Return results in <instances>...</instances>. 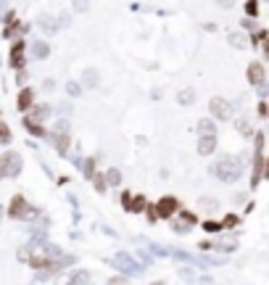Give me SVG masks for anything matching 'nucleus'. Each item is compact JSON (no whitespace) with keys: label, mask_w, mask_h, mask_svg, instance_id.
<instances>
[{"label":"nucleus","mask_w":269,"mask_h":285,"mask_svg":"<svg viewBox=\"0 0 269 285\" xmlns=\"http://www.w3.org/2000/svg\"><path fill=\"white\" fill-rule=\"evenodd\" d=\"M211 172L216 174V180H222V183H235V180H238L240 174H243V159L227 156V159L216 161Z\"/></svg>","instance_id":"f257e3e1"},{"label":"nucleus","mask_w":269,"mask_h":285,"mask_svg":"<svg viewBox=\"0 0 269 285\" xmlns=\"http://www.w3.org/2000/svg\"><path fill=\"white\" fill-rule=\"evenodd\" d=\"M19 172H21V156L14 151L3 153L0 156V177H16Z\"/></svg>","instance_id":"f03ea898"},{"label":"nucleus","mask_w":269,"mask_h":285,"mask_svg":"<svg viewBox=\"0 0 269 285\" xmlns=\"http://www.w3.org/2000/svg\"><path fill=\"white\" fill-rule=\"evenodd\" d=\"M108 262L114 264L119 272H124V275H140V272H143L140 264H137L132 256H127V254H116L114 259H108Z\"/></svg>","instance_id":"7ed1b4c3"},{"label":"nucleus","mask_w":269,"mask_h":285,"mask_svg":"<svg viewBox=\"0 0 269 285\" xmlns=\"http://www.w3.org/2000/svg\"><path fill=\"white\" fill-rule=\"evenodd\" d=\"M11 217L14 219H32V209H29V204L24 196H16L11 201Z\"/></svg>","instance_id":"20e7f679"},{"label":"nucleus","mask_w":269,"mask_h":285,"mask_svg":"<svg viewBox=\"0 0 269 285\" xmlns=\"http://www.w3.org/2000/svg\"><path fill=\"white\" fill-rule=\"evenodd\" d=\"M211 114L216 116V119L227 122L229 116H232V106H229L225 98H214V101H211Z\"/></svg>","instance_id":"39448f33"},{"label":"nucleus","mask_w":269,"mask_h":285,"mask_svg":"<svg viewBox=\"0 0 269 285\" xmlns=\"http://www.w3.org/2000/svg\"><path fill=\"white\" fill-rule=\"evenodd\" d=\"M174 209H177V198L166 196V198L159 201V206H156V214H159V217H172Z\"/></svg>","instance_id":"423d86ee"},{"label":"nucleus","mask_w":269,"mask_h":285,"mask_svg":"<svg viewBox=\"0 0 269 285\" xmlns=\"http://www.w3.org/2000/svg\"><path fill=\"white\" fill-rule=\"evenodd\" d=\"M214 148H216V138H214V135H201V142H198V153H201V156L214 153Z\"/></svg>","instance_id":"0eeeda50"},{"label":"nucleus","mask_w":269,"mask_h":285,"mask_svg":"<svg viewBox=\"0 0 269 285\" xmlns=\"http://www.w3.org/2000/svg\"><path fill=\"white\" fill-rule=\"evenodd\" d=\"M32 58H37V61H42V58H48V53H50V48H48V42H42V40H35L32 42Z\"/></svg>","instance_id":"6e6552de"},{"label":"nucleus","mask_w":269,"mask_h":285,"mask_svg":"<svg viewBox=\"0 0 269 285\" xmlns=\"http://www.w3.org/2000/svg\"><path fill=\"white\" fill-rule=\"evenodd\" d=\"M11 61H14L16 69H24V45L21 42L14 45V50H11Z\"/></svg>","instance_id":"1a4fd4ad"},{"label":"nucleus","mask_w":269,"mask_h":285,"mask_svg":"<svg viewBox=\"0 0 269 285\" xmlns=\"http://www.w3.org/2000/svg\"><path fill=\"white\" fill-rule=\"evenodd\" d=\"M248 80L256 82V85L264 82V69H261V63H251V66H248Z\"/></svg>","instance_id":"9d476101"},{"label":"nucleus","mask_w":269,"mask_h":285,"mask_svg":"<svg viewBox=\"0 0 269 285\" xmlns=\"http://www.w3.org/2000/svg\"><path fill=\"white\" fill-rule=\"evenodd\" d=\"M37 24H40V29H42V32H56L58 19H53V16H40V19H37Z\"/></svg>","instance_id":"9b49d317"},{"label":"nucleus","mask_w":269,"mask_h":285,"mask_svg":"<svg viewBox=\"0 0 269 285\" xmlns=\"http://www.w3.org/2000/svg\"><path fill=\"white\" fill-rule=\"evenodd\" d=\"M53 142H56L58 153H66V148H69V132H58Z\"/></svg>","instance_id":"f8f14e48"},{"label":"nucleus","mask_w":269,"mask_h":285,"mask_svg":"<svg viewBox=\"0 0 269 285\" xmlns=\"http://www.w3.org/2000/svg\"><path fill=\"white\" fill-rule=\"evenodd\" d=\"M198 132H201V135H214V132H216V129H214V122H211V119H201V122H198Z\"/></svg>","instance_id":"ddd939ff"},{"label":"nucleus","mask_w":269,"mask_h":285,"mask_svg":"<svg viewBox=\"0 0 269 285\" xmlns=\"http://www.w3.org/2000/svg\"><path fill=\"white\" fill-rule=\"evenodd\" d=\"M24 127H27L32 135H45L42 127H40V122H35V119H24Z\"/></svg>","instance_id":"4468645a"},{"label":"nucleus","mask_w":269,"mask_h":285,"mask_svg":"<svg viewBox=\"0 0 269 285\" xmlns=\"http://www.w3.org/2000/svg\"><path fill=\"white\" fill-rule=\"evenodd\" d=\"M87 277H90L87 272H74V275L69 277L71 283H66V285H84V283H87Z\"/></svg>","instance_id":"2eb2a0df"},{"label":"nucleus","mask_w":269,"mask_h":285,"mask_svg":"<svg viewBox=\"0 0 269 285\" xmlns=\"http://www.w3.org/2000/svg\"><path fill=\"white\" fill-rule=\"evenodd\" d=\"M29 103H32V90H24V93H21V98H19V106H21L24 111H27V108H29Z\"/></svg>","instance_id":"dca6fc26"},{"label":"nucleus","mask_w":269,"mask_h":285,"mask_svg":"<svg viewBox=\"0 0 269 285\" xmlns=\"http://www.w3.org/2000/svg\"><path fill=\"white\" fill-rule=\"evenodd\" d=\"M229 42H232L235 48H246V45H248V40L243 35H229Z\"/></svg>","instance_id":"f3484780"},{"label":"nucleus","mask_w":269,"mask_h":285,"mask_svg":"<svg viewBox=\"0 0 269 285\" xmlns=\"http://www.w3.org/2000/svg\"><path fill=\"white\" fill-rule=\"evenodd\" d=\"M238 129H240V135H246V138H251V135H253V129H251V124H248L246 119L238 122Z\"/></svg>","instance_id":"a211bd4d"},{"label":"nucleus","mask_w":269,"mask_h":285,"mask_svg":"<svg viewBox=\"0 0 269 285\" xmlns=\"http://www.w3.org/2000/svg\"><path fill=\"white\" fill-rule=\"evenodd\" d=\"M216 201L214 198H201V209H206V211H216Z\"/></svg>","instance_id":"6ab92c4d"},{"label":"nucleus","mask_w":269,"mask_h":285,"mask_svg":"<svg viewBox=\"0 0 269 285\" xmlns=\"http://www.w3.org/2000/svg\"><path fill=\"white\" fill-rule=\"evenodd\" d=\"M48 114H50V108L45 106V103H40V106H35V119H45Z\"/></svg>","instance_id":"aec40b11"},{"label":"nucleus","mask_w":269,"mask_h":285,"mask_svg":"<svg viewBox=\"0 0 269 285\" xmlns=\"http://www.w3.org/2000/svg\"><path fill=\"white\" fill-rule=\"evenodd\" d=\"M106 183H108V185H119V183H122V174L116 172V169H111L108 177H106Z\"/></svg>","instance_id":"412c9836"},{"label":"nucleus","mask_w":269,"mask_h":285,"mask_svg":"<svg viewBox=\"0 0 269 285\" xmlns=\"http://www.w3.org/2000/svg\"><path fill=\"white\" fill-rule=\"evenodd\" d=\"M193 101H195L193 90H182V93H180V103H193Z\"/></svg>","instance_id":"4be33fe9"},{"label":"nucleus","mask_w":269,"mask_h":285,"mask_svg":"<svg viewBox=\"0 0 269 285\" xmlns=\"http://www.w3.org/2000/svg\"><path fill=\"white\" fill-rule=\"evenodd\" d=\"M127 206H129V209H132V211H140L143 206H145V198H135L132 204H127Z\"/></svg>","instance_id":"5701e85b"},{"label":"nucleus","mask_w":269,"mask_h":285,"mask_svg":"<svg viewBox=\"0 0 269 285\" xmlns=\"http://www.w3.org/2000/svg\"><path fill=\"white\" fill-rule=\"evenodd\" d=\"M0 140H3V142H11V129L5 127V124H0Z\"/></svg>","instance_id":"b1692460"},{"label":"nucleus","mask_w":269,"mask_h":285,"mask_svg":"<svg viewBox=\"0 0 269 285\" xmlns=\"http://www.w3.org/2000/svg\"><path fill=\"white\" fill-rule=\"evenodd\" d=\"M66 90H69V95H80V85H77V82H69V85H66Z\"/></svg>","instance_id":"393cba45"},{"label":"nucleus","mask_w":269,"mask_h":285,"mask_svg":"<svg viewBox=\"0 0 269 285\" xmlns=\"http://www.w3.org/2000/svg\"><path fill=\"white\" fill-rule=\"evenodd\" d=\"M232 224H238V217H227L225 222H222V227H232Z\"/></svg>","instance_id":"a878e982"},{"label":"nucleus","mask_w":269,"mask_h":285,"mask_svg":"<svg viewBox=\"0 0 269 285\" xmlns=\"http://www.w3.org/2000/svg\"><path fill=\"white\" fill-rule=\"evenodd\" d=\"M95 187H98V190H103V187H106V180H103V177H95Z\"/></svg>","instance_id":"bb28decb"},{"label":"nucleus","mask_w":269,"mask_h":285,"mask_svg":"<svg viewBox=\"0 0 269 285\" xmlns=\"http://www.w3.org/2000/svg\"><path fill=\"white\" fill-rule=\"evenodd\" d=\"M219 227H222L219 222H206V230H211V232H214V230H219Z\"/></svg>","instance_id":"cd10ccee"},{"label":"nucleus","mask_w":269,"mask_h":285,"mask_svg":"<svg viewBox=\"0 0 269 285\" xmlns=\"http://www.w3.org/2000/svg\"><path fill=\"white\" fill-rule=\"evenodd\" d=\"M246 8H248V14H256V0H251V3L246 5Z\"/></svg>","instance_id":"c85d7f7f"},{"label":"nucleus","mask_w":269,"mask_h":285,"mask_svg":"<svg viewBox=\"0 0 269 285\" xmlns=\"http://www.w3.org/2000/svg\"><path fill=\"white\" fill-rule=\"evenodd\" d=\"M108 285H127V283H124V280H122V277H114V280H111Z\"/></svg>","instance_id":"c756f323"},{"label":"nucleus","mask_w":269,"mask_h":285,"mask_svg":"<svg viewBox=\"0 0 269 285\" xmlns=\"http://www.w3.org/2000/svg\"><path fill=\"white\" fill-rule=\"evenodd\" d=\"M5 5H8V3H5V0H0V14L5 11Z\"/></svg>","instance_id":"7c9ffc66"},{"label":"nucleus","mask_w":269,"mask_h":285,"mask_svg":"<svg viewBox=\"0 0 269 285\" xmlns=\"http://www.w3.org/2000/svg\"><path fill=\"white\" fill-rule=\"evenodd\" d=\"M153 285H164V283H153Z\"/></svg>","instance_id":"2f4dec72"}]
</instances>
